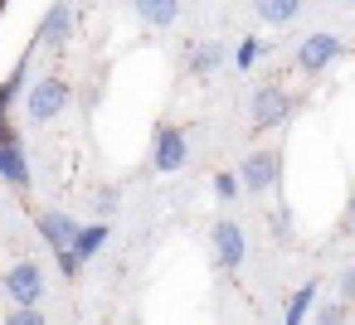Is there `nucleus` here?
I'll return each instance as SVG.
<instances>
[{"label":"nucleus","mask_w":355,"mask_h":325,"mask_svg":"<svg viewBox=\"0 0 355 325\" xmlns=\"http://www.w3.org/2000/svg\"><path fill=\"white\" fill-rule=\"evenodd\" d=\"M292 228H297V223H292V209H287V204H277V209L268 214V233L287 243V238H292Z\"/></svg>","instance_id":"6ab92c4d"},{"label":"nucleus","mask_w":355,"mask_h":325,"mask_svg":"<svg viewBox=\"0 0 355 325\" xmlns=\"http://www.w3.org/2000/svg\"><path fill=\"white\" fill-rule=\"evenodd\" d=\"M112 238V228L107 223H88V228H78V238L69 243V252L78 257V262H88V257H98L103 252V243Z\"/></svg>","instance_id":"4468645a"},{"label":"nucleus","mask_w":355,"mask_h":325,"mask_svg":"<svg viewBox=\"0 0 355 325\" xmlns=\"http://www.w3.org/2000/svg\"><path fill=\"white\" fill-rule=\"evenodd\" d=\"M0 15H6V6H0Z\"/></svg>","instance_id":"a878e982"},{"label":"nucleus","mask_w":355,"mask_h":325,"mask_svg":"<svg viewBox=\"0 0 355 325\" xmlns=\"http://www.w3.org/2000/svg\"><path fill=\"white\" fill-rule=\"evenodd\" d=\"M253 10H258V20H263V25H277V30H282V25H292V20L302 15L297 0H258Z\"/></svg>","instance_id":"dca6fc26"},{"label":"nucleus","mask_w":355,"mask_h":325,"mask_svg":"<svg viewBox=\"0 0 355 325\" xmlns=\"http://www.w3.org/2000/svg\"><path fill=\"white\" fill-rule=\"evenodd\" d=\"M345 228L355 233V194H350V204H345Z\"/></svg>","instance_id":"393cba45"},{"label":"nucleus","mask_w":355,"mask_h":325,"mask_svg":"<svg viewBox=\"0 0 355 325\" xmlns=\"http://www.w3.org/2000/svg\"><path fill=\"white\" fill-rule=\"evenodd\" d=\"M292 117V93L282 83H263L253 98H248V127L253 131H282Z\"/></svg>","instance_id":"7ed1b4c3"},{"label":"nucleus","mask_w":355,"mask_h":325,"mask_svg":"<svg viewBox=\"0 0 355 325\" xmlns=\"http://www.w3.org/2000/svg\"><path fill=\"white\" fill-rule=\"evenodd\" d=\"M340 306H355V267H345L340 272V296H336Z\"/></svg>","instance_id":"5701e85b"},{"label":"nucleus","mask_w":355,"mask_h":325,"mask_svg":"<svg viewBox=\"0 0 355 325\" xmlns=\"http://www.w3.org/2000/svg\"><path fill=\"white\" fill-rule=\"evenodd\" d=\"M340 54H345V44H340L331 30H316V35H306V39L297 44V68H302L306 78H316V73L331 68Z\"/></svg>","instance_id":"423d86ee"},{"label":"nucleus","mask_w":355,"mask_h":325,"mask_svg":"<svg viewBox=\"0 0 355 325\" xmlns=\"http://www.w3.org/2000/svg\"><path fill=\"white\" fill-rule=\"evenodd\" d=\"M0 180H6L10 189H30V160H25V146L10 127H0Z\"/></svg>","instance_id":"6e6552de"},{"label":"nucleus","mask_w":355,"mask_h":325,"mask_svg":"<svg viewBox=\"0 0 355 325\" xmlns=\"http://www.w3.org/2000/svg\"><path fill=\"white\" fill-rule=\"evenodd\" d=\"M137 20H146L151 30H171L180 20V6L175 0H137Z\"/></svg>","instance_id":"ddd939ff"},{"label":"nucleus","mask_w":355,"mask_h":325,"mask_svg":"<svg viewBox=\"0 0 355 325\" xmlns=\"http://www.w3.org/2000/svg\"><path fill=\"white\" fill-rule=\"evenodd\" d=\"M20 102H25V122H30V127H49V122H59V117L69 112L73 88H69L59 73H44V78H35V83L20 93Z\"/></svg>","instance_id":"f257e3e1"},{"label":"nucleus","mask_w":355,"mask_h":325,"mask_svg":"<svg viewBox=\"0 0 355 325\" xmlns=\"http://www.w3.org/2000/svg\"><path fill=\"white\" fill-rule=\"evenodd\" d=\"M234 180H239V194H268L282 180V151H272V146L248 151L243 165L234 170Z\"/></svg>","instance_id":"20e7f679"},{"label":"nucleus","mask_w":355,"mask_h":325,"mask_svg":"<svg viewBox=\"0 0 355 325\" xmlns=\"http://www.w3.org/2000/svg\"><path fill=\"white\" fill-rule=\"evenodd\" d=\"M306 320H311V325H350V306H340V301H316Z\"/></svg>","instance_id":"f3484780"},{"label":"nucleus","mask_w":355,"mask_h":325,"mask_svg":"<svg viewBox=\"0 0 355 325\" xmlns=\"http://www.w3.org/2000/svg\"><path fill=\"white\" fill-rule=\"evenodd\" d=\"M185 160H190L185 131H180V127H156V141H151V170H156V175H175Z\"/></svg>","instance_id":"0eeeda50"},{"label":"nucleus","mask_w":355,"mask_h":325,"mask_svg":"<svg viewBox=\"0 0 355 325\" xmlns=\"http://www.w3.org/2000/svg\"><path fill=\"white\" fill-rule=\"evenodd\" d=\"M54 262H59V272H64V277H69V281H73V277H78V272H83V262H78V257H73V252H69V248H64V252H54Z\"/></svg>","instance_id":"4be33fe9"},{"label":"nucleus","mask_w":355,"mask_h":325,"mask_svg":"<svg viewBox=\"0 0 355 325\" xmlns=\"http://www.w3.org/2000/svg\"><path fill=\"white\" fill-rule=\"evenodd\" d=\"M25 78H30V54L15 64V73L0 83V127H6V117H10V107L20 102V93H25Z\"/></svg>","instance_id":"2eb2a0df"},{"label":"nucleus","mask_w":355,"mask_h":325,"mask_svg":"<svg viewBox=\"0 0 355 325\" xmlns=\"http://www.w3.org/2000/svg\"><path fill=\"white\" fill-rule=\"evenodd\" d=\"M316 301H321V286H316V281H302V286L287 296V315H282V325H306V315H311Z\"/></svg>","instance_id":"f8f14e48"},{"label":"nucleus","mask_w":355,"mask_h":325,"mask_svg":"<svg viewBox=\"0 0 355 325\" xmlns=\"http://www.w3.org/2000/svg\"><path fill=\"white\" fill-rule=\"evenodd\" d=\"M78 30V10L73 6H49L40 15V30H35V44H49V49H64Z\"/></svg>","instance_id":"1a4fd4ad"},{"label":"nucleus","mask_w":355,"mask_h":325,"mask_svg":"<svg viewBox=\"0 0 355 325\" xmlns=\"http://www.w3.org/2000/svg\"><path fill=\"white\" fill-rule=\"evenodd\" d=\"M258 54H263V44H258V39H243V44H239V49L229 54V64H234L239 73H248V68L258 64Z\"/></svg>","instance_id":"a211bd4d"},{"label":"nucleus","mask_w":355,"mask_h":325,"mask_svg":"<svg viewBox=\"0 0 355 325\" xmlns=\"http://www.w3.org/2000/svg\"><path fill=\"white\" fill-rule=\"evenodd\" d=\"M6 325H49V315L44 310H10Z\"/></svg>","instance_id":"412c9836"},{"label":"nucleus","mask_w":355,"mask_h":325,"mask_svg":"<svg viewBox=\"0 0 355 325\" xmlns=\"http://www.w3.org/2000/svg\"><path fill=\"white\" fill-rule=\"evenodd\" d=\"M224 64H229V49H224L219 39H205V44L190 49V73H195V78H214Z\"/></svg>","instance_id":"9b49d317"},{"label":"nucleus","mask_w":355,"mask_h":325,"mask_svg":"<svg viewBox=\"0 0 355 325\" xmlns=\"http://www.w3.org/2000/svg\"><path fill=\"white\" fill-rule=\"evenodd\" d=\"M98 204H103V214H112V209H117V189H103Z\"/></svg>","instance_id":"b1692460"},{"label":"nucleus","mask_w":355,"mask_h":325,"mask_svg":"<svg viewBox=\"0 0 355 325\" xmlns=\"http://www.w3.org/2000/svg\"><path fill=\"white\" fill-rule=\"evenodd\" d=\"M209 243H214V262H219L224 272H239V267H243V257H248V233H243L239 219H214Z\"/></svg>","instance_id":"39448f33"},{"label":"nucleus","mask_w":355,"mask_h":325,"mask_svg":"<svg viewBox=\"0 0 355 325\" xmlns=\"http://www.w3.org/2000/svg\"><path fill=\"white\" fill-rule=\"evenodd\" d=\"M0 291H6L10 310H40V301H44V272H40V262H30V257L10 262L6 277H0Z\"/></svg>","instance_id":"f03ea898"},{"label":"nucleus","mask_w":355,"mask_h":325,"mask_svg":"<svg viewBox=\"0 0 355 325\" xmlns=\"http://www.w3.org/2000/svg\"><path fill=\"white\" fill-rule=\"evenodd\" d=\"M78 228H83V223H78L73 214H64V209H40V214H35V233H40L54 252H64V248L78 238Z\"/></svg>","instance_id":"9d476101"},{"label":"nucleus","mask_w":355,"mask_h":325,"mask_svg":"<svg viewBox=\"0 0 355 325\" xmlns=\"http://www.w3.org/2000/svg\"><path fill=\"white\" fill-rule=\"evenodd\" d=\"M214 199H219V204H234V199H239V180H234V170H219V175H214Z\"/></svg>","instance_id":"aec40b11"}]
</instances>
